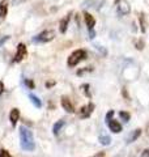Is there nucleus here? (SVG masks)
I'll return each mask as SVG.
<instances>
[{"label":"nucleus","instance_id":"1","mask_svg":"<svg viewBox=\"0 0 149 157\" xmlns=\"http://www.w3.org/2000/svg\"><path fill=\"white\" fill-rule=\"evenodd\" d=\"M20 145L26 152H32L36 148V141H34L32 131L26 128L25 126L20 127Z\"/></svg>","mask_w":149,"mask_h":157},{"label":"nucleus","instance_id":"2","mask_svg":"<svg viewBox=\"0 0 149 157\" xmlns=\"http://www.w3.org/2000/svg\"><path fill=\"white\" fill-rule=\"evenodd\" d=\"M84 59H86V51L85 50H76V51H73L71 55H69L68 66L69 67H74V66H77L81 60H84Z\"/></svg>","mask_w":149,"mask_h":157},{"label":"nucleus","instance_id":"3","mask_svg":"<svg viewBox=\"0 0 149 157\" xmlns=\"http://www.w3.org/2000/svg\"><path fill=\"white\" fill-rule=\"evenodd\" d=\"M54 37H55V32L54 30H44L42 33H39L38 36H36L33 38V42H37V43H46L52 41Z\"/></svg>","mask_w":149,"mask_h":157},{"label":"nucleus","instance_id":"4","mask_svg":"<svg viewBox=\"0 0 149 157\" xmlns=\"http://www.w3.org/2000/svg\"><path fill=\"white\" fill-rule=\"evenodd\" d=\"M103 4H105V0H85L81 6L82 8H92V9H101L103 7Z\"/></svg>","mask_w":149,"mask_h":157},{"label":"nucleus","instance_id":"5","mask_svg":"<svg viewBox=\"0 0 149 157\" xmlns=\"http://www.w3.org/2000/svg\"><path fill=\"white\" fill-rule=\"evenodd\" d=\"M26 46L24 45V43H18V46H17V51H16V55H14V59H13V62H16V63H20V62H22L24 60V58L26 56Z\"/></svg>","mask_w":149,"mask_h":157},{"label":"nucleus","instance_id":"6","mask_svg":"<svg viewBox=\"0 0 149 157\" xmlns=\"http://www.w3.org/2000/svg\"><path fill=\"white\" fill-rule=\"evenodd\" d=\"M62 106H63V109L66 110L67 113H74V107H73V105H72V102H71V100L69 98H67V97H62Z\"/></svg>","mask_w":149,"mask_h":157},{"label":"nucleus","instance_id":"7","mask_svg":"<svg viewBox=\"0 0 149 157\" xmlns=\"http://www.w3.org/2000/svg\"><path fill=\"white\" fill-rule=\"evenodd\" d=\"M107 126H109V128H110L114 134H119V132L122 131V124L119 123V122L117 121H114V119H110L107 122Z\"/></svg>","mask_w":149,"mask_h":157},{"label":"nucleus","instance_id":"8","mask_svg":"<svg viewBox=\"0 0 149 157\" xmlns=\"http://www.w3.org/2000/svg\"><path fill=\"white\" fill-rule=\"evenodd\" d=\"M69 18H71V14H67L66 17H63L59 22V30L60 33H66L67 32V28H68V24H69Z\"/></svg>","mask_w":149,"mask_h":157},{"label":"nucleus","instance_id":"9","mask_svg":"<svg viewBox=\"0 0 149 157\" xmlns=\"http://www.w3.org/2000/svg\"><path fill=\"white\" fill-rule=\"evenodd\" d=\"M84 18H85V22H86V26L89 30H92V29L94 28V25H96V20H94V17L92 16L90 13L85 12L84 13Z\"/></svg>","mask_w":149,"mask_h":157},{"label":"nucleus","instance_id":"10","mask_svg":"<svg viewBox=\"0 0 149 157\" xmlns=\"http://www.w3.org/2000/svg\"><path fill=\"white\" fill-rule=\"evenodd\" d=\"M131 11V8L130 6L126 3V2H120L119 3V6H118V13L119 14H122V16H124V14H128Z\"/></svg>","mask_w":149,"mask_h":157},{"label":"nucleus","instance_id":"11","mask_svg":"<svg viewBox=\"0 0 149 157\" xmlns=\"http://www.w3.org/2000/svg\"><path fill=\"white\" fill-rule=\"evenodd\" d=\"M20 119V110L18 109H12L11 114H9V121H11L12 126H16Z\"/></svg>","mask_w":149,"mask_h":157},{"label":"nucleus","instance_id":"12","mask_svg":"<svg viewBox=\"0 0 149 157\" xmlns=\"http://www.w3.org/2000/svg\"><path fill=\"white\" fill-rule=\"evenodd\" d=\"M93 109H94V105H93V104H89L88 106H84L82 109L80 110V117H81V118H88L89 115L92 114Z\"/></svg>","mask_w":149,"mask_h":157},{"label":"nucleus","instance_id":"13","mask_svg":"<svg viewBox=\"0 0 149 157\" xmlns=\"http://www.w3.org/2000/svg\"><path fill=\"white\" fill-rule=\"evenodd\" d=\"M8 13V0H2L0 2V17L6 18Z\"/></svg>","mask_w":149,"mask_h":157},{"label":"nucleus","instance_id":"14","mask_svg":"<svg viewBox=\"0 0 149 157\" xmlns=\"http://www.w3.org/2000/svg\"><path fill=\"white\" fill-rule=\"evenodd\" d=\"M64 124H66V122H64L63 119H60V121H58L55 124H54V127H52V132L55 135H58L59 134V131H60L63 127H64Z\"/></svg>","mask_w":149,"mask_h":157},{"label":"nucleus","instance_id":"15","mask_svg":"<svg viewBox=\"0 0 149 157\" xmlns=\"http://www.w3.org/2000/svg\"><path fill=\"white\" fill-rule=\"evenodd\" d=\"M140 135H141V130H140V128L135 130V132H132V134H131L130 136H128V139H127V143L130 144V143H132V141H135V140H136V139H137V137L140 136Z\"/></svg>","mask_w":149,"mask_h":157},{"label":"nucleus","instance_id":"16","mask_svg":"<svg viewBox=\"0 0 149 157\" xmlns=\"http://www.w3.org/2000/svg\"><path fill=\"white\" fill-rule=\"evenodd\" d=\"M29 98H30V102H32V104L36 106V107H38V109H41V107H42V102H41V100H39L37 96L29 94Z\"/></svg>","mask_w":149,"mask_h":157},{"label":"nucleus","instance_id":"17","mask_svg":"<svg viewBox=\"0 0 149 157\" xmlns=\"http://www.w3.org/2000/svg\"><path fill=\"white\" fill-rule=\"evenodd\" d=\"M110 141H111L110 136H107V135H101L99 136V143H101L102 145H109L110 144Z\"/></svg>","mask_w":149,"mask_h":157},{"label":"nucleus","instance_id":"18","mask_svg":"<svg viewBox=\"0 0 149 157\" xmlns=\"http://www.w3.org/2000/svg\"><path fill=\"white\" fill-rule=\"evenodd\" d=\"M119 117H120L122 118V119H123V122H126V123H127V122H130V119H131V115H130V113H127V111H119Z\"/></svg>","mask_w":149,"mask_h":157},{"label":"nucleus","instance_id":"19","mask_svg":"<svg viewBox=\"0 0 149 157\" xmlns=\"http://www.w3.org/2000/svg\"><path fill=\"white\" fill-rule=\"evenodd\" d=\"M0 157H12V155L7 149H2L0 151Z\"/></svg>","mask_w":149,"mask_h":157},{"label":"nucleus","instance_id":"20","mask_svg":"<svg viewBox=\"0 0 149 157\" xmlns=\"http://www.w3.org/2000/svg\"><path fill=\"white\" fill-rule=\"evenodd\" d=\"M25 84L29 86V89H33V88H34V82H33L32 80H29V78H26V80H25Z\"/></svg>","mask_w":149,"mask_h":157},{"label":"nucleus","instance_id":"21","mask_svg":"<svg viewBox=\"0 0 149 157\" xmlns=\"http://www.w3.org/2000/svg\"><path fill=\"white\" fill-rule=\"evenodd\" d=\"M111 117H114V111H113V110H110V111L107 113V115H106V122L110 121V119H111Z\"/></svg>","mask_w":149,"mask_h":157},{"label":"nucleus","instance_id":"22","mask_svg":"<svg viewBox=\"0 0 149 157\" xmlns=\"http://www.w3.org/2000/svg\"><path fill=\"white\" fill-rule=\"evenodd\" d=\"M144 14L140 16V21H141V32H145V24H144V18H143Z\"/></svg>","mask_w":149,"mask_h":157},{"label":"nucleus","instance_id":"23","mask_svg":"<svg viewBox=\"0 0 149 157\" xmlns=\"http://www.w3.org/2000/svg\"><path fill=\"white\" fill-rule=\"evenodd\" d=\"M141 157H149V149H144L141 153Z\"/></svg>","mask_w":149,"mask_h":157},{"label":"nucleus","instance_id":"24","mask_svg":"<svg viewBox=\"0 0 149 157\" xmlns=\"http://www.w3.org/2000/svg\"><path fill=\"white\" fill-rule=\"evenodd\" d=\"M103 156H105V152H98V153L93 155L92 157H103Z\"/></svg>","mask_w":149,"mask_h":157},{"label":"nucleus","instance_id":"25","mask_svg":"<svg viewBox=\"0 0 149 157\" xmlns=\"http://www.w3.org/2000/svg\"><path fill=\"white\" fill-rule=\"evenodd\" d=\"M4 93V84H3V81H0V96H2Z\"/></svg>","mask_w":149,"mask_h":157},{"label":"nucleus","instance_id":"26","mask_svg":"<svg viewBox=\"0 0 149 157\" xmlns=\"http://www.w3.org/2000/svg\"><path fill=\"white\" fill-rule=\"evenodd\" d=\"M8 38H9V36H7V37H4V38H2V39H0V46H2V45H3V43H4V42H6V41H7V39H8Z\"/></svg>","mask_w":149,"mask_h":157},{"label":"nucleus","instance_id":"27","mask_svg":"<svg viewBox=\"0 0 149 157\" xmlns=\"http://www.w3.org/2000/svg\"><path fill=\"white\" fill-rule=\"evenodd\" d=\"M137 48H139V50H141V48H143V42L141 41L137 42Z\"/></svg>","mask_w":149,"mask_h":157}]
</instances>
